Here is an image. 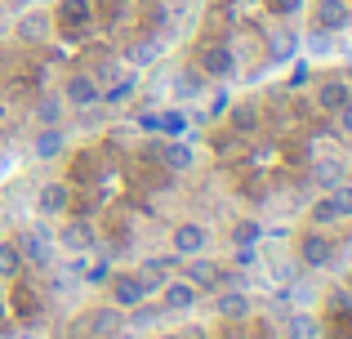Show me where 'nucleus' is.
Segmentation results:
<instances>
[{"instance_id":"10","label":"nucleus","mask_w":352,"mask_h":339,"mask_svg":"<svg viewBox=\"0 0 352 339\" xmlns=\"http://www.w3.org/2000/svg\"><path fill=\"white\" fill-rule=\"evenodd\" d=\"M317 23L326 27V32H339V27H348V9H344V0H321Z\"/></svg>"},{"instance_id":"12","label":"nucleus","mask_w":352,"mask_h":339,"mask_svg":"<svg viewBox=\"0 0 352 339\" xmlns=\"http://www.w3.org/2000/svg\"><path fill=\"white\" fill-rule=\"evenodd\" d=\"M18 36H23V41H45V36H50V18L45 14L23 18V23H18Z\"/></svg>"},{"instance_id":"22","label":"nucleus","mask_w":352,"mask_h":339,"mask_svg":"<svg viewBox=\"0 0 352 339\" xmlns=\"http://www.w3.org/2000/svg\"><path fill=\"white\" fill-rule=\"evenodd\" d=\"M219 313H223V317H245L250 313V299L245 295H223V299H219Z\"/></svg>"},{"instance_id":"3","label":"nucleus","mask_w":352,"mask_h":339,"mask_svg":"<svg viewBox=\"0 0 352 339\" xmlns=\"http://www.w3.org/2000/svg\"><path fill=\"white\" fill-rule=\"evenodd\" d=\"M165 308H170V313H188L192 304H197V286H192V281H165Z\"/></svg>"},{"instance_id":"32","label":"nucleus","mask_w":352,"mask_h":339,"mask_svg":"<svg viewBox=\"0 0 352 339\" xmlns=\"http://www.w3.org/2000/svg\"><path fill=\"white\" fill-rule=\"evenodd\" d=\"M179 94H183V98L197 94V76H192V72H188V76H179Z\"/></svg>"},{"instance_id":"19","label":"nucleus","mask_w":352,"mask_h":339,"mask_svg":"<svg viewBox=\"0 0 352 339\" xmlns=\"http://www.w3.org/2000/svg\"><path fill=\"white\" fill-rule=\"evenodd\" d=\"M156 54H161V41H143V45H134V50H129L125 58H129V67H147V63H152Z\"/></svg>"},{"instance_id":"14","label":"nucleus","mask_w":352,"mask_h":339,"mask_svg":"<svg viewBox=\"0 0 352 339\" xmlns=\"http://www.w3.org/2000/svg\"><path fill=\"white\" fill-rule=\"evenodd\" d=\"M285 326H290V339H317V322L308 313H290Z\"/></svg>"},{"instance_id":"29","label":"nucleus","mask_w":352,"mask_h":339,"mask_svg":"<svg viewBox=\"0 0 352 339\" xmlns=\"http://www.w3.org/2000/svg\"><path fill=\"white\" fill-rule=\"evenodd\" d=\"M299 9H303V0H272V14H281V18L299 14Z\"/></svg>"},{"instance_id":"11","label":"nucleus","mask_w":352,"mask_h":339,"mask_svg":"<svg viewBox=\"0 0 352 339\" xmlns=\"http://www.w3.org/2000/svg\"><path fill=\"white\" fill-rule=\"evenodd\" d=\"M188 281L192 286H219V268L210 259H197V263H188Z\"/></svg>"},{"instance_id":"9","label":"nucleus","mask_w":352,"mask_h":339,"mask_svg":"<svg viewBox=\"0 0 352 339\" xmlns=\"http://www.w3.org/2000/svg\"><path fill=\"white\" fill-rule=\"evenodd\" d=\"M348 98H352L348 80H326V85H321V94H317V103L326 107V112H339V107H344Z\"/></svg>"},{"instance_id":"2","label":"nucleus","mask_w":352,"mask_h":339,"mask_svg":"<svg viewBox=\"0 0 352 339\" xmlns=\"http://www.w3.org/2000/svg\"><path fill=\"white\" fill-rule=\"evenodd\" d=\"M236 58L232 50H223V45H210V50H201V72H210V76H232Z\"/></svg>"},{"instance_id":"15","label":"nucleus","mask_w":352,"mask_h":339,"mask_svg":"<svg viewBox=\"0 0 352 339\" xmlns=\"http://www.w3.org/2000/svg\"><path fill=\"white\" fill-rule=\"evenodd\" d=\"M63 206H67V188H63V183H50V188L41 192V210L45 215H58Z\"/></svg>"},{"instance_id":"21","label":"nucleus","mask_w":352,"mask_h":339,"mask_svg":"<svg viewBox=\"0 0 352 339\" xmlns=\"http://www.w3.org/2000/svg\"><path fill=\"white\" fill-rule=\"evenodd\" d=\"M89 326H94V331H103V339H112V335L120 331V313L103 308V313H94V317H89Z\"/></svg>"},{"instance_id":"36","label":"nucleus","mask_w":352,"mask_h":339,"mask_svg":"<svg viewBox=\"0 0 352 339\" xmlns=\"http://www.w3.org/2000/svg\"><path fill=\"white\" fill-rule=\"evenodd\" d=\"M18 339H36V335H18Z\"/></svg>"},{"instance_id":"16","label":"nucleus","mask_w":352,"mask_h":339,"mask_svg":"<svg viewBox=\"0 0 352 339\" xmlns=\"http://www.w3.org/2000/svg\"><path fill=\"white\" fill-rule=\"evenodd\" d=\"M58 152H63V134L50 125V130H45L41 139H36V157H41V161H50V157H58Z\"/></svg>"},{"instance_id":"23","label":"nucleus","mask_w":352,"mask_h":339,"mask_svg":"<svg viewBox=\"0 0 352 339\" xmlns=\"http://www.w3.org/2000/svg\"><path fill=\"white\" fill-rule=\"evenodd\" d=\"M165 166H170V170H188L192 166V148H183V143L165 148Z\"/></svg>"},{"instance_id":"17","label":"nucleus","mask_w":352,"mask_h":339,"mask_svg":"<svg viewBox=\"0 0 352 339\" xmlns=\"http://www.w3.org/2000/svg\"><path fill=\"white\" fill-rule=\"evenodd\" d=\"M58 116H63V98L58 94H45L41 107H36V121H41V125H58Z\"/></svg>"},{"instance_id":"27","label":"nucleus","mask_w":352,"mask_h":339,"mask_svg":"<svg viewBox=\"0 0 352 339\" xmlns=\"http://www.w3.org/2000/svg\"><path fill=\"white\" fill-rule=\"evenodd\" d=\"M232 241H236V245H254V241H258V223H241L236 232H232Z\"/></svg>"},{"instance_id":"30","label":"nucleus","mask_w":352,"mask_h":339,"mask_svg":"<svg viewBox=\"0 0 352 339\" xmlns=\"http://www.w3.org/2000/svg\"><path fill=\"white\" fill-rule=\"evenodd\" d=\"M335 116H339V130H344V134H352V98H348L344 107H339Z\"/></svg>"},{"instance_id":"8","label":"nucleus","mask_w":352,"mask_h":339,"mask_svg":"<svg viewBox=\"0 0 352 339\" xmlns=\"http://www.w3.org/2000/svg\"><path fill=\"white\" fill-rule=\"evenodd\" d=\"M170 268H174V259H147L143 268H138V281H143V290H161L165 281H170Z\"/></svg>"},{"instance_id":"39","label":"nucleus","mask_w":352,"mask_h":339,"mask_svg":"<svg viewBox=\"0 0 352 339\" xmlns=\"http://www.w3.org/2000/svg\"><path fill=\"white\" fill-rule=\"evenodd\" d=\"M317 5H321V0H317Z\"/></svg>"},{"instance_id":"33","label":"nucleus","mask_w":352,"mask_h":339,"mask_svg":"<svg viewBox=\"0 0 352 339\" xmlns=\"http://www.w3.org/2000/svg\"><path fill=\"white\" fill-rule=\"evenodd\" d=\"M236 263H241V268H250V263H258V254H254V245H245V250H241V254H236Z\"/></svg>"},{"instance_id":"1","label":"nucleus","mask_w":352,"mask_h":339,"mask_svg":"<svg viewBox=\"0 0 352 339\" xmlns=\"http://www.w3.org/2000/svg\"><path fill=\"white\" fill-rule=\"evenodd\" d=\"M14 245H18V254H23L32 268H50V263H54V241H50V228H45V223L23 228Z\"/></svg>"},{"instance_id":"31","label":"nucleus","mask_w":352,"mask_h":339,"mask_svg":"<svg viewBox=\"0 0 352 339\" xmlns=\"http://www.w3.org/2000/svg\"><path fill=\"white\" fill-rule=\"evenodd\" d=\"M161 130H165V134H179V130H183V116H179V112L161 116Z\"/></svg>"},{"instance_id":"28","label":"nucleus","mask_w":352,"mask_h":339,"mask_svg":"<svg viewBox=\"0 0 352 339\" xmlns=\"http://www.w3.org/2000/svg\"><path fill=\"white\" fill-rule=\"evenodd\" d=\"M58 14H67V23H85L89 5H85V0H72V5H67V9H58Z\"/></svg>"},{"instance_id":"35","label":"nucleus","mask_w":352,"mask_h":339,"mask_svg":"<svg viewBox=\"0 0 352 339\" xmlns=\"http://www.w3.org/2000/svg\"><path fill=\"white\" fill-rule=\"evenodd\" d=\"M0 121H5V103H0Z\"/></svg>"},{"instance_id":"13","label":"nucleus","mask_w":352,"mask_h":339,"mask_svg":"<svg viewBox=\"0 0 352 339\" xmlns=\"http://www.w3.org/2000/svg\"><path fill=\"white\" fill-rule=\"evenodd\" d=\"M18 268H23V254H18V245L0 237V277H14Z\"/></svg>"},{"instance_id":"25","label":"nucleus","mask_w":352,"mask_h":339,"mask_svg":"<svg viewBox=\"0 0 352 339\" xmlns=\"http://www.w3.org/2000/svg\"><path fill=\"white\" fill-rule=\"evenodd\" d=\"M312 219H317V223H335V219H339V210L330 206V197H326V201H317V206H312Z\"/></svg>"},{"instance_id":"20","label":"nucleus","mask_w":352,"mask_h":339,"mask_svg":"<svg viewBox=\"0 0 352 339\" xmlns=\"http://www.w3.org/2000/svg\"><path fill=\"white\" fill-rule=\"evenodd\" d=\"M312 183H317V188H339V183H344V174H339V166H335V161H326V166H317V170H312Z\"/></svg>"},{"instance_id":"4","label":"nucleus","mask_w":352,"mask_h":339,"mask_svg":"<svg viewBox=\"0 0 352 339\" xmlns=\"http://www.w3.org/2000/svg\"><path fill=\"white\" fill-rule=\"evenodd\" d=\"M143 295H147V290H143V281H138V277H116L112 281V304L116 308H138V304H143Z\"/></svg>"},{"instance_id":"34","label":"nucleus","mask_w":352,"mask_h":339,"mask_svg":"<svg viewBox=\"0 0 352 339\" xmlns=\"http://www.w3.org/2000/svg\"><path fill=\"white\" fill-rule=\"evenodd\" d=\"M0 237H5V215H0Z\"/></svg>"},{"instance_id":"26","label":"nucleus","mask_w":352,"mask_h":339,"mask_svg":"<svg viewBox=\"0 0 352 339\" xmlns=\"http://www.w3.org/2000/svg\"><path fill=\"white\" fill-rule=\"evenodd\" d=\"M134 85H138V72H134V76H120L116 85L107 89V98H112V103H116V98H125V94H129V89H134Z\"/></svg>"},{"instance_id":"24","label":"nucleus","mask_w":352,"mask_h":339,"mask_svg":"<svg viewBox=\"0 0 352 339\" xmlns=\"http://www.w3.org/2000/svg\"><path fill=\"white\" fill-rule=\"evenodd\" d=\"M330 206L339 210V219H348L352 215V188H344V183H339V188H330Z\"/></svg>"},{"instance_id":"7","label":"nucleus","mask_w":352,"mask_h":339,"mask_svg":"<svg viewBox=\"0 0 352 339\" xmlns=\"http://www.w3.org/2000/svg\"><path fill=\"white\" fill-rule=\"evenodd\" d=\"M63 94H67V103H76V107H94L98 103V85L89 76H72Z\"/></svg>"},{"instance_id":"37","label":"nucleus","mask_w":352,"mask_h":339,"mask_svg":"<svg viewBox=\"0 0 352 339\" xmlns=\"http://www.w3.org/2000/svg\"><path fill=\"white\" fill-rule=\"evenodd\" d=\"M165 339H179V335H165Z\"/></svg>"},{"instance_id":"38","label":"nucleus","mask_w":352,"mask_h":339,"mask_svg":"<svg viewBox=\"0 0 352 339\" xmlns=\"http://www.w3.org/2000/svg\"><path fill=\"white\" fill-rule=\"evenodd\" d=\"M0 36H5V27H0Z\"/></svg>"},{"instance_id":"5","label":"nucleus","mask_w":352,"mask_h":339,"mask_svg":"<svg viewBox=\"0 0 352 339\" xmlns=\"http://www.w3.org/2000/svg\"><path fill=\"white\" fill-rule=\"evenodd\" d=\"M330 259H335V245H330L321 232L303 237V263H312V268H326Z\"/></svg>"},{"instance_id":"18","label":"nucleus","mask_w":352,"mask_h":339,"mask_svg":"<svg viewBox=\"0 0 352 339\" xmlns=\"http://www.w3.org/2000/svg\"><path fill=\"white\" fill-rule=\"evenodd\" d=\"M89 241H94L89 223H72V228H63V245H72V250H85Z\"/></svg>"},{"instance_id":"6","label":"nucleus","mask_w":352,"mask_h":339,"mask_svg":"<svg viewBox=\"0 0 352 339\" xmlns=\"http://www.w3.org/2000/svg\"><path fill=\"white\" fill-rule=\"evenodd\" d=\"M174 250L179 254H201L206 250V228L201 223H183L179 232H174Z\"/></svg>"}]
</instances>
